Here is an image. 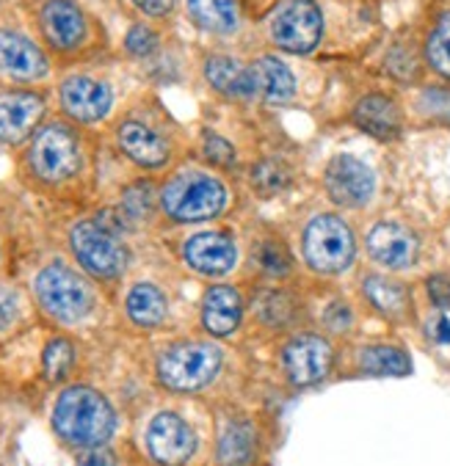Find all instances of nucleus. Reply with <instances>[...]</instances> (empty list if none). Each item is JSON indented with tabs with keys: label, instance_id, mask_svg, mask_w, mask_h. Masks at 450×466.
<instances>
[{
	"label": "nucleus",
	"instance_id": "obj_4",
	"mask_svg": "<svg viewBox=\"0 0 450 466\" xmlns=\"http://www.w3.org/2000/svg\"><path fill=\"white\" fill-rule=\"evenodd\" d=\"M36 299L42 309L61 323H77L80 318L88 315V309L95 304L92 288H88L75 270L58 262L47 265L36 276Z\"/></svg>",
	"mask_w": 450,
	"mask_h": 466
},
{
	"label": "nucleus",
	"instance_id": "obj_35",
	"mask_svg": "<svg viewBox=\"0 0 450 466\" xmlns=\"http://www.w3.org/2000/svg\"><path fill=\"white\" fill-rule=\"evenodd\" d=\"M17 293H12L9 288H0V331L9 329L17 320Z\"/></svg>",
	"mask_w": 450,
	"mask_h": 466
},
{
	"label": "nucleus",
	"instance_id": "obj_2",
	"mask_svg": "<svg viewBox=\"0 0 450 466\" xmlns=\"http://www.w3.org/2000/svg\"><path fill=\"white\" fill-rule=\"evenodd\" d=\"M221 367L213 342H177L158 359V379L171 392H197L208 387Z\"/></svg>",
	"mask_w": 450,
	"mask_h": 466
},
{
	"label": "nucleus",
	"instance_id": "obj_12",
	"mask_svg": "<svg viewBox=\"0 0 450 466\" xmlns=\"http://www.w3.org/2000/svg\"><path fill=\"white\" fill-rule=\"evenodd\" d=\"M61 106L77 122H97L111 108V88L95 77H69L61 86Z\"/></svg>",
	"mask_w": 450,
	"mask_h": 466
},
{
	"label": "nucleus",
	"instance_id": "obj_15",
	"mask_svg": "<svg viewBox=\"0 0 450 466\" xmlns=\"http://www.w3.org/2000/svg\"><path fill=\"white\" fill-rule=\"evenodd\" d=\"M45 103L39 95L31 91H12V95L0 97V141L17 144L23 141L36 122L42 119Z\"/></svg>",
	"mask_w": 450,
	"mask_h": 466
},
{
	"label": "nucleus",
	"instance_id": "obj_8",
	"mask_svg": "<svg viewBox=\"0 0 450 466\" xmlns=\"http://www.w3.org/2000/svg\"><path fill=\"white\" fill-rule=\"evenodd\" d=\"M323 34V17L312 0H288L274 17L271 36L288 53H310Z\"/></svg>",
	"mask_w": 450,
	"mask_h": 466
},
{
	"label": "nucleus",
	"instance_id": "obj_19",
	"mask_svg": "<svg viewBox=\"0 0 450 466\" xmlns=\"http://www.w3.org/2000/svg\"><path fill=\"white\" fill-rule=\"evenodd\" d=\"M353 122L365 133H371L382 141H390L401 133V111L384 95H371L365 100H359V106L353 111Z\"/></svg>",
	"mask_w": 450,
	"mask_h": 466
},
{
	"label": "nucleus",
	"instance_id": "obj_18",
	"mask_svg": "<svg viewBox=\"0 0 450 466\" xmlns=\"http://www.w3.org/2000/svg\"><path fill=\"white\" fill-rule=\"evenodd\" d=\"M119 147L125 149V155L147 168H158L169 160V144L144 122H125L119 127Z\"/></svg>",
	"mask_w": 450,
	"mask_h": 466
},
{
	"label": "nucleus",
	"instance_id": "obj_29",
	"mask_svg": "<svg viewBox=\"0 0 450 466\" xmlns=\"http://www.w3.org/2000/svg\"><path fill=\"white\" fill-rule=\"evenodd\" d=\"M251 182H254V188L265 197H271V194H280L285 185L291 182V174L282 163L277 160H265L260 166H254L251 171Z\"/></svg>",
	"mask_w": 450,
	"mask_h": 466
},
{
	"label": "nucleus",
	"instance_id": "obj_10",
	"mask_svg": "<svg viewBox=\"0 0 450 466\" xmlns=\"http://www.w3.org/2000/svg\"><path fill=\"white\" fill-rule=\"evenodd\" d=\"M147 447H149V455L160 466H183L194 455L197 439H194L191 425L183 417L163 411L149 422Z\"/></svg>",
	"mask_w": 450,
	"mask_h": 466
},
{
	"label": "nucleus",
	"instance_id": "obj_25",
	"mask_svg": "<svg viewBox=\"0 0 450 466\" xmlns=\"http://www.w3.org/2000/svg\"><path fill=\"white\" fill-rule=\"evenodd\" d=\"M359 364L371 376H406L412 370L409 356L395 345H368L359 353Z\"/></svg>",
	"mask_w": 450,
	"mask_h": 466
},
{
	"label": "nucleus",
	"instance_id": "obj_14",
	"mask_svg": "<svg viewBox=\"0 0 450 466\" xmlns=\"http://www.w3.org/2000/svg\"><path fill=\"white\" fill-rule=\"evenodd\" d=\"M47 72L45 53L26 36L0 31V75L12 80H36Z\"/></svg>",
	"mask_w": 450,
	"mask_h": 466
},
{
	"label": "nucleus",
	"instance_id": "obj_21",
	"mask_svg": "<svg viewBox=\"0 0 450 466\" xmlns=\"http://www.w3.org/2000/svg\"><path fill=\"white\" fill-rule=\"evenodd\" d=\"M202 323L210 334H230L240 323V296L232 288H210L202 307Z\"/></svg>",
	"mask_w": 450,
	"mask_h": 466
},
{
	"label": "nucleus",
	"instance_id": "obj_39",
	"mask_svg": "<svg viewBox=\"0 0 450 466\" xmlns=\"http://www.w3.org/2000/svg\"><path fill=\"white\" fill-rule=\"evenodd\" d=\"M133 4L144 12V15H152V17H163L171 12L174 0H133Z\"/></svg>",
	"mask_w": 450,
	"mask_h": 466
},
{
	"label": "nucleus",
	"instance_id": "obj_28",
	"mask_svg": "<svg viewBox=\"0 0 450 466\" xmlns=\"http://www.w3.org/2000/svg\"><path fill=\"white\" fill-rule=\"evenodd\" d=\"M425 56H428V64L439 75L450 77V12H445L436 20L434 31L428 36V45H425Z\"/></svg>",
	"mask_w": 450,
	"mask_h": 466
},
{
	"label": "nucleus",
	"instance_id": "obj_6",
	"mask_svg": "<svg viewBox=\"0 0 450 466\" xmlns=\"http://www.w3.org/2000/svg\"><path fill=\"white\" fill-rule=\"evenodd\" d=\"M353 235L337 216H318L304 232V259L318 273H340L353 262Z\"/></svg>",
	"mask_w": 450,
	"mask_h": 466
},
{
	"label": "nucleus",
	"instance_id": "obj_20",
	"mask_svg": "<svg viewBox=\"0 0 450 466\" xmlns=\"http://www.w3.org/2000/svg\"><path fill=\"white\" fill-rule=\"evenodd\" d=\"M205 77L210 80L213 88H219L227 97H254L257 95L254 72L227 56H213L205 64Z\"/></svg>",
	"mask_w": 450,
	"mask_h": 466
},
{
	"label": "nucleus",
	"instance_id": "obj_5",
	"mask_svg": "<svg viewBox=\"0 0 450 466\" xmlns=\"http://www.w3.org/2000/svg\"><path fill=\"white\" fill-rule=\"evenodd\" d=\"M72 251L80 259V265L100 279H114L128 265V251L114 229H108L103 221H80L72 227Z\"/></svg>",
	"mask_w": 450,
	"mask_h": 466
},
{
	"label": "nucleus",
	"instance_id": "obj_40",
	"mask_svg": "<svg viewBox=\"0 0 450 466\" xmlns=\"http://www.w3.org/2000/svg\"><path fill=\"white\" fill-rule=\"evenodd\" d=\"M436 339H439L442 345H450V320H447V318L436 320Z\"/></svg>",
	"mask_w": 450,
	"mask_h": 466
},
{
	"label": "nucleus",
	"instance_id": "obj_31",
	"mask_svg": "<svg viewBox=\"0 0 450 466\" xmlns=\"http://www.w3.org/2000/svg\"><path fill=\"white\" fill-rule=\"evenodd\" d=\"M254 309L260 312V318L271 326H285L291 320V301L288 296L277 293V290H265L260 293V301L254 304Z\"/></svg>",
	"mask_w": 450,
	"mask_h": 466
},
{
	"label": "nucleus",
	"instance_id": "obj_37",
	"mask_svg": "<svg viewBox=\"0 0 450 466\" xmlns=\"http://www.w3.org/2000/svg\"><path fill=\"white\" fill-rule=\"evenodd\" d=\"M323 320H326V326L329 329H334V331H345L348 326H351V309L345 307V304H332L329 309H326V315H323Z\"/></svg>",
	"mask_w": 450,
	"mask_h": 466
},
{
	"label": "nucleus",
	"instance_id": "obj_34",
	"mask_svg": "<svg viewBox=\"0 0 450 466\" xmlns=\"http://www.w3.org/2000/svg\"><path fill=\"white\" fill-rule=\"evenodd\" d=\"M125 45H128V50L133 56H149L155 50V45H158V36L147 25H133L128 39H125Z\"/></svg>",
	"mask_w": 450,
	"mask_h": 466
},
{
	"label": "nucleus",
	"instance_id": "obj_17",
	"mask_svg": "<svg viewBox=\"0 0 450 466\" xmlns=\"http://www.w3.org/2000/svg\"><path fill=\"white\" fill-rule=\"evenodd\" d=\"M42 31L47 42L58 50H69L80 45L86 34L83 12L72 4V0H47L42 9Z\"/></svg>",
	"mask_w": 450,
	"mask_h": 466
},
{
	"label": "nucleus",
	"instance_id": "obj_9",
	"mask_svg": "<svg viewBox=\"0 0 450 466\" xmlns=\"http://www.w3.org/2000/svg\"><path fill=\"white\" fill-rule=\"evenodd\" d=\"M326 191L343 208H363L376 191V177L359 157L337 155L326 168Z\"/></svg>",
	"mask_w": 450,
	"mask_h": 466
},
{
	"label": "nucleus",
	"instance_id": "obj_11",
	"mask_svg": "<svg viewBox=\"0 0 450 466\" xmlns=\"http://www.w3.org/2000/svg\"><path fill=\"white\" fill-rule=\"evenodd\" d=\"M282 361L293 384L310 387L326 379V372L332 370V345L323 337L302 334L285 345Z\"/></svg>",
	"mask_w": 450,
	"mask_h": 466
},
{
	"label": "nucleus",
	"instance_id": "obj_32",
	"mask_svg": "<svg viewBox=\"0 0 450 466\" xmlns=\"http://www.w3.org/2000/svg\"><path fill=\"white\" fill-rule=\"evenodd\" d=\"M257 259L268 273H288V268H291L288 248L282 243H271V240L257 248Z\"/></svg>",
	"mask_w": 450,
	"mask_h": 466
},
{
	"label": "nucleus",
	"instance_id": "obj_1",
	"mask_svg": "<svg viewBox=\"0 0 450 466\" xmlns=\"http://www.w3.org/2000/svg\"><path fill=\"white\" fill-rule=\"evenodd\" d=\"M53 425L58 436L75 447H100L114 433V411L100 392L72 387L61 392L53 411Z\"/></svg>",
	"mask_w": 450,
	"mask_h": 466
},
{
	"label": "nucleus",
	"instance_id": "obj_3",
	"mask_svg": "<svg viewBox=\"0 0 450 466\" xmlns=\"http://www.w3.org/2000/svg\"><path fill=\"white\" fill-rule=\"evenodd\" d=\"M160 205L177 221H202L221 213L227 205V191L210 174L183 171L166 182V188L160 191Z\"/></svg>",
	"mask_w": 450,
	"mask_h": 466
},
{
	"label": "nucleus",
	"instance_id": "obj_33",
	"mask_svg": "<svg viewBox=\"0 0 450 466\" xmlns=\"http://www.w3.org/2000/svg\"><path fill=\"white\" fill-rule=\"evenodd\" d=\"M202 152H205L208 163H213V166L227 168V166L235 163V149L230 147V141H224V138H219V136H205Z\"/></svg>",
	"mask_w": 450,
	"mask_h": 466
},
{
	"label": "nucleus",
	"instance_id": "obj_36",
	"mask_svg": "<svg viewBox=\"0 0 450 466\" xmlns=\"http://www.w3.org/2000/svg\"><path fill=\"white\" fill-rule=\"evenodd\" d=\"M428 296L436 307L450 309V279L447 276H431L428 279Z\"/></svg>",
	"mask_w": 450,
	"mask_h": 466
},
{
	"label": "nucleus",
	"instance_id": "obj_23",
	"mask_svg": "<svg viewBox=\"0 0 450 466\" xmlns=\"http://www.w3.org/2000/svg\"><path fill=\"white\" fill-rule=\"evenodd\" d=\"M254 447H257V439H254V428L249 422H230L221 433V441H219V461L224 466H246L251 458H254Z\"/></svg>",
	"mask_w": 450,
	"mask_h": 466
},
{
	"label": "nucleus",
	"instance_id": "obj_27",
	"mask_svg": "<svg viewBox=\"0 0 450 466\" xmlns=\"http://www.w3.org/2000/svg\"><path fill=\"white\" fill-rule=\"evenodd\" d=\"M365 296L379 312H384L390 318H401L409 307L406 288L393 282V279H384V276H368L365 279Z\"/></svg>",
	"mask_w": 450,
	"mask_h": 466
},
{
	"label": "nucleus",
	"instance_id": "obj_13",
	"mask_svg": "<svg viewBox=\"0 0 450 466\" xmlns=\"http://www.w3.org/2000/svg\"><path fill=\"white\" fill-rule=\"evenodd\" d=\"M186 262L199 270V273H208V276H221L227 270L235 268V259H238V248L232 243V238H227L224 232H199L194 235L186 248Z\"/></svg>",
	"mask_w": 450,
	"mask_h": 466
},
{
	"label": "nucleus",
	"instance_id": "obj_26",
	"mask_svg": "<svg viewBox=\"0 0 450 466\" xmlns=\"http://www.w3.org/2000/svg\"><path fill=\"white\" fill-rule=\"evenodd\" d=\"M128 315L138 326H160L166 318V299L155 285H136L128 296Z\"/></svg>",
	"mask_w": 450,
	"mask_h": 466
},
{
	"label": "nucleus",
	"instance_id": "obj_24",
	"mask_svg": "<svg viewBox=\"0 0 450 466\" xmlns=\"http://www.w3.org/2000/svg\"><path fill=\"white\" fill-rule=\"evenodd\" d=\"M191 17L213 34H232L238 28L235 0H189Z\"/></svg>",
	"mask_w": 450,
	"mask_h": 466
},
{
	"label": "nucleus",
	"instance_id": "obj_30",
	"mask_svg": "<svg viewBox=\"0 0 450 466\" xmlns=\"http://www.w3.org/2000/svg\"><path fill=\"white\" fill-rule=\"evenodd\" d=\"M72 359H75L72 345L66 339H53L45 348V359H42L47 381H61L66 372H69V367H72Z\"/></svg>",
	"mask_w": 450,
	"mask_h": 466
},
{
	"label": "nucleus",
	"instance_id": "obj_16",
	"mask_svg": "<svg viewBox=\"0 0 450 466\" xmlns=\"http://www.w3.org/2000/svg\"><path fill=\"white\" fill-rule=\"evenodd\" d=\"M368 254L384 268H406L417 259V238L398 224H376L368 235Z\"/></svg>",
	"mask_w": 450,
	"mask_h": 466
},
{
	"label": "nucleus",
	"instance_id": "obj_7",
	"mask_svg": "<svg viewBox=\"0 0 450 466\" xmlns=\"http://www.w3.org/2000/svg\"><path fill=\"white\" fill-rule=\"evenodd\" d=\"M28 163L45 182H64L80 168L77 138L64 125H45L28 152Z\"/></svg>",
	"mask_w": 450,
	"mask_h": 466
},
{
	"label": "nucleus",
	"instance_id": "obj_38",
	"mask_svg": "<svg viewBox=\"0 0 450 466\" xmlns=\"http://www.w3.org/2000/svg\"><path fill=\"white\" fill-rule=\"evenodd\" d=\"M77 466H117V461H114V455L106 447H88L80 455Z\"/></svg>",
	"mask_w": 450,
	"mask_h": 466
},
{
	"label": "nucleus",
	"instance_id": "obj_22",
	"mask_svg": "<svg viewBox=\"0 0 450 466\" xmlns=\"http://www.w3.org/2000/svg\"><path fill=\"white\" fill-rule=\"evenodd\" d=\"M254 83H257V91L268 100V103H285L293 97L296 91V80H293V72L288 69V64H282L280 58L274 56H262L254 66Z\"/></svg>",
	"mask_w": 450,
	"mask_h": 466
}]
</instances>
